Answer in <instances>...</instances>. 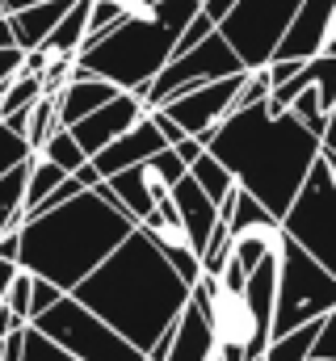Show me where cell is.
I'll return each mask as SVG.
<instances>
[{
  "label": "cell",
  "instance_id": "obj_27",
  "mask_svg": "<svg viewBox=\"0 0 336 361\" xmlns=\"http://www.w3.org/2000/svg\"><path fill=\"white\" fill-rule=\"evenodd\" d=\"M4 47H17V38H13V21L8 17H0V51Z\"/></svg>",
  "mask_w": 336,
  "mask_h": 361
},
{
  "label": "cell",
  "instance_id": "obj_14",
  "mask_svg": "<svg viewBox=\"0 0 336 361\" xmlns=\"http://www.w3.org/2000/svg\"><path fill=\"white\" fill-rule=\"evenodd\" d=\"M68 177L59 164H51L47 156H30V173H25V219L42 206V197L55 193V185Z\"/></svg>",
  "mask_w": 336,
  "mask_h": 361
},
{
  "label": "cell",
  "instance_id": "obj_12",
  "mask_svg": "<svg viewBox=\"0 0 336 361\" xmlns=\"http://www.w3.org/2000/svg\"><path fill=\"white\" fill-rule=\"evenodd\" d=\"M25 173H30V160H21L0 177V235L25 223Z\"/></svg>",
  "mask_w": 336,
  "mask_h": 361
},
{
  "label": "cell",
  "instance_id": "obj_26",
  "mask_svg": "<svg viewBox=\"0 0 336 361\" xmlns=\"http://www.w3.org/2000/svg\"><path fill=\"white\" fill-rule=\"evenodd\" d=\"M17 269H21V265H13V261L0 257V298H4V290H8V281L17 277Z\"/></svg>",
  "mask_w": 336,
  "mask_h": 361
},
{
  "label": "cell",
  "instance_id": "obj_5",
  "mask_svg": "<svg viewBox=\"0 0 336 361\" xmlns=\"http://www.w3.org/2000/svg\"><path fill=\"white\" fill-rule=\"evenodd\" d=\"M143 114H148V105H143L135 92H118L114 101H105V105H101V109H92L88 118L72 122L68 130L76 135V143L84 147V156L92 160L101 147H109L118 135H126V130H131Z\"/></svg>",
  "mask_w": 336,
  "mask_h": 361
},
{
  "label": "cell",
  "instance_id": "obj_31",
  "mask_svg": "<svg viewBox=\"0 0 336 361\" xmlns=\"http://www.w3.org/2000/svg\"><path fill=\"white\" fill-rule=\"evenodd\" d=\"M0 17H8V13H4V4H0Z\"/></svg>",
  "mask_w": 336,
  "mask_h": 361
},
{
  "label": "cell",
  "instance_id": "obj_21",
  "mask_svg": "<svg viewBox=\"0 0 336 361\" xmlns=\"http://www.w3.org/2000/svg\"><path fill=\"white\" fill-rule=\"evenodd\" d=\"M64 294H68V290H59L55 281H47V277H38V273H34V298H30V324H34V319H42V315H47V311H51V307H55V302L64 298Z\"/></svg>",
  "mask_w": 336,
  "mask_h": 361
},
{
  "label": "cell",
  "instance_id": "obj_7",
  "mask_svg": "<svg viewBox=\"0 0 336 361\" xmlns=\"http://www.w3.org/2000/svg\"><path fill=\"white\" fill-rule=\"evenodd\" d=\"M160 147H168L164 135H160L156 122L143 114L126 135H118L109 147H101V152L92 156V169L101 173V180H109V177H118V173H126V169H135V164H143V160L156 156Z\"/></svg>",
  "mask_w": 336,
  "mask_h": 361
},
{
  "label": "cell",
  "instance_id": "obj_1",
  "mask_svg": "<svg viewBox=\"0 0 336 361\" xmlns=\"http://www.w3.org/2000/svg\"><path fill=\"white\" fill-rule=\"evenodd\" d=\"M202 13V0H152L139 4L126 21H118L109 34L80 47L76 68L88 76H101L122 92H143L172 59L176 38L185 25Z\"/></svg>",
  "mask_w": 336,
  "mask_h": 361
},
{
  "label": "cell",
  "instance_id": "obj_13",
  "mask_svg": "<svg viewBox=\"0 0 336 361\" xmlns=\"http://www.w3.org/2000/svg\"><path fill=\"white\" fill-rule=\"evenodd\" d=\"M189 177L202 185V193H206L215 206H219V202H223V197H227L236 185H240V180H236V173H232V169H227V164H223V160H219L210 147H206V152H202V156L189 164Z\"/></svg>",
  "mask_w": 336,
  "mask_h": 361
},
{
  "label": "cell",
  "instance_id": "obj_23",
  "mask_svg": "<svg viewBox=\"0 0 336 361\" xmlns=\"http://www.w3.org/2000/svg\"><path fill=\"white\" fill-rule=\"evenodd\" d=\"M0 257H4V261H13V265H21V227L0 235Z\"/></svg>",
  "mask_w": 336,
  "mask_h": 361
},
{
  "label": "cell",
  "instance_id": "obj_30",
  "mask_svg": "<svg viewBox=\"0 0 336 361\" xmlns=\"http://www.w3.org/2000/svg\"><path fill=\"white\" fill-rule=\"evenodd\" d=\"M126 4H131V8H139V4H148V0H126Z\"/></svg>",
  "mask_w": 336,
  "mask_h": 361
},
{
  "label": "cell",
  "instance_id": "obj_10",
  "mask_svg": "<svg viewBox=\"0 0 336 361\" xmlns=\"http://www.w3.org/2000/svg\"><path fill=\"white\" fill-rule=\"evenodd\" d=\"M72 4H76V0H42V4H30V8H21V13H8L17 47H21V51H38Z\"/></svg>",
  "mask_w": 336,
  "mask_h": 361
},
{
  "label": "cell",
  "instance_id": "obj_3",
  "mask_svg": "<svg viewBox=\"0 0 336 361\" xmlns=\"http://www.w3.org/2000/svg\"><path fill=\"white\" fill-rule=\"evenodd\" d=\"M236 72H248L244 68V59L236 55V47L215 30L210 38H202L198 47H189V51H181V55H172L164 63V72L148 85L143 92H135L148 109H156V105H164L168 97H176V92L185 89H198V85H206V80H223V76H236Z\"/></svg>",
  "mask_w": 336,
  "mask_h": 361
},
{
  "label": "cell",
  "instance_id": "obj_2",
  "mask_svg": "<svg viewBox=\"0 0 336 361\" xmlns=\"http://www.w3.org/2000/svg\"><path fill=\"white\" fill-rule=\"evenodd\" d=\"M299 4L303 0H236L227 8V17L219 21V34L236 47L244 68H265L273 59L282 34L290 30Z\"/></svg>",
  "mask_w": 336,
  "mask_h": 361
},
{
  "label": "cell",
  "instance_id": "obj_11",
  "mask_svg": "<svg viewBox=\"0 0 336 361\" xmlns=\"http://www.w3.org/2000/svg\"><path fill=\"white\" fill-rule=\"evenodd\" d=\"M88 4H92V0H76V4L59 17V25H55L51 38L42 42L47 55H80L84 38H88Z\"/></svg>",
  "mask_w": 336,
  "mask_h": 361
},
{
  "label": "cell",
  "instance_id": "obj_28",
  "mask_svg": "<svg viewBox=\"0 0 336 361\" xmlns=\"http://www.w3.org/2000/svg\"><path fill=\"white\" fill-rule=\"evenodd\" d=\"M4 4V13H21V8H30V4H42V0H0Z\"/></svg>",
  "mask_w": 336,
  "mask_h": 361
},
{
  "label": "cell",
  "instance_id": "obj_20",
  "mask_svg": "<svg viewBox=\"0 0 336 361\" xmlns=\"http://www.w3.org/2000/svg\"><path fill=\"white\" fill-rule=\"evenodd\" d=\"M34 152H30V143L17 135V130H8V122L0 118V177L8 173V169H17L21 160H30Z\"/></svg>",
  "mask_w": 336,
  "mask_h": 361
},
{
  "label": "cell",
  "instance_id": "obj_8",
  "mask_svg": "<svg viewBox=\"0 0 336 361\" xmlns=\"http://www.w3.org/2000/svg\"><path fill=\"white\" fill-rule=\"evenodd\" d=\"M118 92H122L118 85H109V80H101V76H88V72H80V68H72V80L55 92L59 126H72V122L88 118L92 109H101V105H105V101H114Z\"/></svg>",
  "mask_w": 336,
  "mask_h": 361
},
{
  "label": "cell",
  "instance_id": "obj_24",
  "mask_svg": "<svg viewBox=\"0 0 336 361\" xmlns=\"http://www.w3.org/2000/svg\"><path fill=\"white\" fill-rule=\"evenodd\" d=\"M17 328H25V324H21V319H17V315H13V311H8V307L0 302V345H4V341H8V336L17 332Z\"/></svg>",
  "mask_w": 336,
  "mask_h": 361
},
{
  "label": "cell",
  "instance_id": "obj_16",
  "mask_svg": "<svg viewBox=\"0 0 336 361\" xmlns=\"http://www.w3.org/2000/svg\"><path fill=\"white\" fill-rule=\"evenodd\" d=\"M42 76L38 72H17L8 85H4V92H0V118H13V114H21V109H30L38 97H42Z\"/></svg>",
  "mask_w": 336,
  "mask_h": 361
},
{
  "label": "cell",
  "instance_id": "obj_19",
  "mask_svg": "<svg viewBox=\"0 0 336 361\" xmlns=\"http://www.w3.org/2000/svg\"><path fill=\"white\" fill-rule=\"evenodd\" d=\"M30 298H34V273L30 269H17V277L8 281V290H4V307L21 319V324H30Z\"/></svg>",
  "mask_w": 336,
  "mask_h": 361
},
{
  "label": "cell",
  "instance_id": "obj_6",
  "mask_svg": "<svg viewBox=\"0 0 336 361\" xmlns=\"http://www.w3.org/2000/svg\"><path fill=\"white\" fill-rule=\"evenodd\" d=\"M332 21H336V0H303L290 30L277 42L273 59H316V55H324Z\"/></svg>",
  "mask_w": 336,
  "mask_h": 361
},
{
  "label": "cell",
  "instance_id": "obj_4",
  "mask_svg": "<svg viewBox=\"0 0 336 361\" xmlns=\"http://www.w3.org/2000/svg\"><path fill=\"white\" fill-rule=\"evenodd\" d=\"M240 80H244V72L223 76V80H206V85H198V89H185V92H176V97H168L164 105H156V109H164L172 122H181L185 135H198L202 143H210V135L219 130V122H223V118L232 114V105H236Z\"/></svg>",
  "mask_w": 336,
  "mask_h": 361
},
{
  "label": "cell",
  "instance_id": "obj_17",
  "mask_svg": "<svg viewBox=\"0 0 336 361\" xmlns=\"http://www.w3.org/2000/svg\"><path fill=\"white\" fill-rule=\"evenodd\" d=\"M34 156H47V160H51V164H59V169H64L68 177H72V173H76L80 164H88L84 147L76 143V135H72L68 126H59V130H55V135H51V139L42 143V152H34Z\"/></svg>",
  "mask_w": 336,
  "mask_h": 361
},
{
  "label": "cell",
  "instance_id": "obj_29",
  "mask_svg": "<svg viewBox=\"0 0 336 361\" xmlns=\"http://www.w3.org/2000/svg\"><path fill=\"white\" fill-rule=\"evenodd\" d=\"M324 55H336V21H332V34H328V42H324Z\"/></svg>",
  "mask_w": 336,
  "mask_h": 361
},
{
  "label": "cell",
  "instance_id": "obj_18",
  "mask_svg": "<svg viewBox=\"0 0 336 361\" xmlns=\"http://www.w3.org/2000/svg\"><path fill=\"white\" fill-rule=\"evenodd\" d=\"M131 13H135V8H131L126 0H92V4H88V38H84V47L97 42L101 34H109V30H114L118 21H126Z\"/></svg>",
  "mask_w": 336,
  "mask_h": 361
},
{
  "label": "cell",
  "instance_id": "obj_15",
  "mask_svg": "<svg viewBox=\"0 0 336 361\" xmlns=\"http://www.w3.org/2000/svg\"><path fill=\"white\" fill-rule=\"evenodd\" d=\"M59 130V105H55V92H42L30 114H25V143L30 152H42V143Z\"/></svg>",
  "mask_w": 336,
  "mask_h": 361
},
{
  "label": "cell",
  "instance_id": "obj_9",
  "mask_svg": "<svg viewBox=\"0 0 336 361\" xmlns=\"http://www.w3.org/2000/svg\"><path fill=\"white\" fill-rule=\"evenodd\" d=\"M168 197H172V206H176L181 223L189 227V235H193V244H198V252H202V248H206V240H210V231H215V223H219V206L202 193V185L189 177V173L172 185V193H168Z\"/></svg>",
  "mask_w": 336,
  "mask_h": 361
},
{
  "label": "cell",
  "instance_id": "obj_22",
  "mask_svg": "<svg viewBox=\"0 0 336 361\" xmlns=\"http://www.w3.org/2000/svg\"><path fill=\"white\" fill-rule=\"evenodd\" d=\"M21 63H25V51H21V47H4V51H0V92H4V85L21 72Z\"/></svg>",
  "mask_w": 336,
  "mask_h": 361
},
{
  "label": "cell",
  "instance_id": "obj_32",
  "mask_svg": "<svg viewBox=\"0 0 336 361\" xmlns=\"http://www.w3.org/2000/svg\"><path fill=\"white\" fill-rule=\"evenodd\" d=\"M252 361H260V357H252Z\"/></svg>",
  "mask_w": 336,
  "mask_h": 361
},
{
  "label": "cell",
  "instance_id": "obj_25",
  "mask_svg": "<svg viewBox=\"0 0 336 361\" xmlns=\"http://www.w3.org/2000/svg\"><path fill=\"white\" fill-rule=\"evenodd\" d=\"M232 4H236V0H202V13H206V17H215V25H219V21L227 17V8H232Z\"/></svg>",
  "mask_w": 336,
  "mask_h": 361
}]
</instances>
